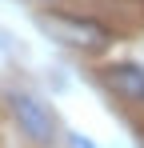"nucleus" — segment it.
Here are the masks:
<instances>
[{
  "instance_id": "obj_1",
  "label": "nucleus",
  "mask_w": 144,
  "mask_h": 148,
  "mask_svg": "<svg viewBox=\"0 0 144 148\" xmlns=\"http://www.w3.org/2000/svg\"><path fill=\"white\" fill-rule=\"evenodd\" d=\"M12 108H16V116H20V124L28 128L32 140H40V144L52 140V120L40 112V104H36L32 96H12Z\"/></svg>"
},
{
  "instance_id": "obj_2",
  "label": "nucleus",
  "mask_w": 144,
  "mask_h": 148,
  "mask_svg": "<svg viewBox=\"0 0 144 148\" xmlns=\"http://www.w3.org/2000/svg\"><path fill=\"white\" fill-rule=\"evenodd\" d=\"M112 84H120V88H128V92H136V96H144V72L140 68H112Z\"/></svg>"
},
{
  "instance_id": "obj_3",
  "label": "nucleus",
  "mask_w": 144,
  "mask_h": 148,
  "mask_svg": "<svg viewBox=\"0 0 144 148\" xmlns=\"http://www.w3.org/2000/svg\"><path fill=\"white\" fill-rule=\"evenodd\" d=\"M72 148H96L92 140H84V136H72Z\"/></svg>"
}]
</instances>
